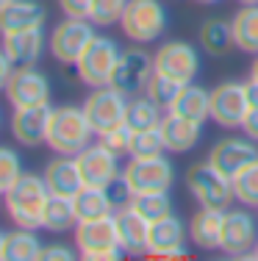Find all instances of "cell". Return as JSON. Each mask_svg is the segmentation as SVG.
I'll return each mask as SVG.
<instances>
[{"label": "cell", "instance_id": "6da1fadb", "mask_svg": "<svg viewBox=\"0 0 258 261\" xmlns=\"http://www.w3.org/2000/svg\"><path fill=\"white\" fill-rule=\"evenodd\" d=\"M50 200V189L45 184V175H28L22 178L6 192V211H9L11 222L17 228H31L39 231L45 225V208Z\"/></svg>", "mask_w": 258, "mask_h": 261}, {"label": "cell", "instance_id": "7a4b0ae2", "mask_svg": "<svg viewBox=\"0 0 258 261\" xmlns=\"http://www.w3.org/2000/svg\"><path fill=\"white\" fill-rule=\"evenodd\" d=\"M95 136L97 134L92 128L89 117H86L83 106L81 109L78 106H59V109H53L45 145L59 156H78L83 147L92 145Z\"/></svg>", "mask_w": 258, "mask_h": 261}, {"label": "cell", "instance_id": "3957f363", "mask_svg": "<svg viewBox=\"0 0 258 261\" xmlns=\"http://www.w3.org/2000/svg\"><path fill=\"white\" fill-rule=\"evenodd\" d=\"M75 245L81 258L86 261H120L122 245L120 231H117V217H95V220H81L75 225Z\"/></svg>", "mask_w": 258, "mask_h": 261}, {"label": "cell", "instance_id": "277c9868", "mask_svg": "<svg viewBox=\"0 0 258 261\" xmlns=\"http://www.w3.org/2000/svg\"><path fill=\"white\" fill-rule=\"evenodd\" d=\"M186 186L192 197L206 208H222L228 211L231 203L236 200L233 195V178H228L222 170L211 164V161H200L186 172Z\"/></svg>", "mask_w": 258, "mask_h": 261}, {"label": "cell", "instance_id": "5b68a950", "mask_svg": "<svg viewBox=\"0 0 258 261\" xmlns=\"http://www.w3.org/2000/svg\"><path fill=\"white\" fill-rule=\"evenodd\" d=\"M120 28L136 45L156 42L167 31V9L161 6V0H128Z\"/></svg>", "mask_w": 258, "mask_h": 261}, {"label": "cell", "instance_id": "8992f818", "mask_svg": "<svg viewBox=\"0 0 258 261\" xmlns=\"http://www.w3.org/2000/svg\"><path fill=\"white\" fill-rule=\"evenodd\" d=\"M122 189L125 195H139V192H169L175 184V167L169 159L153 156V159H131V164L122 167Z\"/></svg>", "mask_w": 258, "mask_h": 261}, {"label": "cell", "instance_id": "52a82bcc", "mask_svg": "<svg viewBox=\"0 0 258 261\" xmlns=\"http://www.w3.org/2000/svg\"><path fill=\"white\" fill-rule=\"evenodd\" d=\"M120 45L111 39V36H100L97 34L95 39L89 42V47L83 50V56L78 59L75 70L81 81L86 86H108V81H111V72L117 67V61H120Z\"/></svg>", "mask_w": 258, "mask_h": 261}, {"label": "cell", "instance_id": "ba28073f", "mask_svg": "<svg viewBox=\"0 0 258 261\" xmlns=\"http://www.w3.org/2000/svg\"><path fill=\"white\" fill-rule=\"evenodd\" d=\"M128 100H131V97L122 95L120 89H114L111 84L95 86V89H92V95L83 100V111H86V117H89V122H92V128H95L97 136L108 134L111 128L125 122Z\"/></svg>", "mask_w": 258, "mask_h": 261}, {"label": "cell", "instance_id": "9c48e42d", "mask_svg": "<svg viewBox=\"0 0 258 261\" xmlns=\"http://www.w3.org/2000/svg\"><path fill=\"white\" fill-rule=\"evenodd\" d=\"M95 22L92 20H75L67 17L53 28L50 36V53L56 56L61 64H78V59L83 56V50L89 47V42L95 39Z\"/></svg>", "mask_w": 258, "mask_h": 261}, {"label": "cell", "instance_id": "30bf717a", "mask_svg": "<svg viewBox=\"0 0 258 261\" xmlns=\"http://www.w3.org/2000/svg\"><path fill=\"white\" fill-rule=\"evenodd\" d=\"M153 64L158 72L175 78L178 84H192L200 75V53L194 45L181 39L164 42L156 53H153Z\"/></svg>", "mask_w": 258, "mask_h": 261}, {"label": "cell", "instance_id": "8fae6325", "mask_svg": "<svg viewBox=\"0 0 258 261\" xmlns=\"http://www.w3.org/2000/svg\"><path fill=\"white\" fill-rule=\"evenodd\" d=\"M258 242V220L244 208H228L222 222V245L219 250L233 258H253Z\"/></svg>", "mask_w": 258, "mask_h": 261}, {"label": "cell", "instance_id": "7c38bea8", "mask_svg": "<svg viewBox=\"0 0 258 261\" xmlns=\"http://www.w3.org/2000/svg\"><path fill=\"white\" fill-rule=\"evenodd\" d=\"M153 70H156V64H153L150 53H145L142 47H128V50L120 53V61H117L108 84H111L114 89H120L122 95H128V97L142 95L147 81H150V75H153Z\"/></svg>", "mask_w": 258, "mask_h": 261}, {"label": "cell", "instance_id": "4fadbf2b", "mask_svg": "<svg viewBox=\"0 0 258 261\" xmlns=\"http://www.w3.org/2000/svg\"><path fill=\"white\" fill-rule=\"evenodd\" d=\"M78 164H81V175L86 186H111L120 181V153L111 150L106 142H92L78 153Z\"/></svg>", "mask_w": 258, "mask_h": 261}, {"label": "cell", "instance_id": "5bb4252c", "mask_svg": "<svg viewBox=\"0 0 258 261\" xmlns=\"http://www.w3.org/2000/svg\"><path fill=\"white\" fill-rule=\"evenodd\" d=\"M250 111L247 89L239 81H222L211 89V120L219 128H242L244 117Z\"/></svg>", "mask_w": 258, "mask_h": 261}, {"label": "cell", "instance_id": "9a60e30c", "mask_svg": "<svg viewBox=\"0 0 258 261\" xmlns=\"http://www.w3.org/2000/svg\"><path fill=\"white\" fill-rule=\"evenodd\" d=\"M147 256L153 258H181L186 256V225L181 217L167 214L150 222L147 236Z\"/></svg>", "mask_w": 258, "mask_h": 261}, {"label": "cell", "instance_id": "2e32d148", "mask_svg": "<svg viewBox=\"0 0 258 261\" xmlns=\"http://www.w3.org/2000/svg\"><path fill=\"white\" fill-rule=\"evenodd\" d=\"M6 97H9V103L14 109L50 103V84H47L45 72H39L34 64L14 67L9 84H6Z\"/></svg>", "mask_w": 258, "mask_h": 261}, {"label": "cell", "instance_id": "e0dca14e", "mask_svg": "<svg viewBox=\"0 0 258 261\" xmlns=\"http://www.w3.org/2000/svg\"><path fill=\"white\" fill-rule=\"evenodd\" d=\"M53 106L39 103V106H20L11 114V136L20 145H45L47 142V128H50Z\"/></svg>", "mask_w": 258, "mask_h": 261}, {"label": "cell", "instance_id": "ac0fdd59", "mask_svg": "<svg viewBox=\"0 0 258 261\" xmlns=\"http://www.w3.org/2000/svg\"><path fill=\"white\" fill-rule=\"evenodd\" d=\"M255 159H258V145L250 136H228V139H219L211 147V153H208V161L217 170H222L228 178H236Z\"/></svg>", "mask_w": 258, "mask_h": 261}, {"label": "cell", "instance_id": "d6986e66", "mask_svg": "<svg viewBox=\"0 0 258 261\" xmlns=\"http://www.w3.org/2000/svg\"><path fill=\"white\" fill-rule=\"evenodd\" d=\"M117 231H120V245L131 256H142L147 253V236H150V220L142 217L131 203L117 206Z\"/></svg>", "mask_w": 258, "mask_h": 261}, {"label": "cell", "instance_id": "ffe728a7", "mask_svg": "<svg viewBox=\"0 0 258 261\" xmlns=\"http://www.w3.org/2000/svg\"><path fill=\"white\" fill-rule=\"evenodd\" d=\"M45 47H50V39L45 36L42 28H25L14 34H3V50L14 61V67L36 64L45 56Z\"/></svg>", "mask_w": 258, "mask_h": 261}, {"label": "cell", "instance_id": "44dd1931", "mask_svg": "<svg viewBox=\"0 0 258 261\" xmlns=\"http://www.w3.org/2000/svg\"><path fill=\"white\" fill-rule=\"evenodd\" d=\"M161 134H164V142H167L169 153H189L203 139V122L167 111L161 120Z\"/></svg>", "mask_w": 258, "mask_h": 261}, {"label": "cell", "instance_id": "7402d4cb", "mask_svg": "<svg viewBox=\"0 0 258 261\" xmlns=\"http://www.w3.org/2000/svg\"><path fill=\"white\" fill-rule=\"evenodd\" d=\"M45 184L50 189V195H64V197H75L83 189V175H81V164L75 156H59L45 167Z\"/></svg>", "mask_w": 258, "mask_h": 261}, {"label": "cell", "instance_id": "603a6c76", "mask_svg": "<svg viewBox=\"0 0 258 261\" xmlns=\"http://www.w3.org/2000/svg\"><path fill=\"white\" fill-rule=\"evenodd\" d=\"M222 222H225L222 208L200 206V211H194V217L189 220V236L200 250H219V245H222Z\"/></svg>", "mask_w": 258, "mask_h": 261}, {"label": "cell", "instance_id": "cb8c5ba5", "mask_svg": "<svg viewBox=\"0 0 258 261\" xmlns=\"http://www.w3.org/2000/svg\"><path fill=\"white\" fill-rule=\"evenodd\" d=\"M45 6L39 0H11L6 9H0V34H14L25 28L45 25Z\"/></svg>", "mask_w": 258, "mask_h": 261}, {"label": "cell", "instance_id": "d4e9b609", "mask_svg": "<svg viewBox=\"0 0 258 261\" xmlns=\"http://www.w3.org/2000/svg\"><path fill=\"white\" fill-rule=\"evenodd\" d=\"M167 111L189 117V120H197V122H206L208 117H211V92L197 86L194 81L192 84H183Z\"/></svg>", "mask_w": 258, "mask_h": 261}, {"label": "cell", "instance_id": "484cf974", "mask_svg": "<svg viewBox=\"0 0 258 261\" xmlns=\"http://www.w3.org/2000/svg\"><path fill=\"white\" fill-rule=\"evenodd\" d=\"M75 211H78V222L81 220H95V217H106V214H114L117 206L108 195V186H83L75 197Z\"/></svg>", "mask_w": 258, "mask_h": 261}, {"label": "cell", "instance_id": "4316f807", "mask_svg": "<svg viewBox=\"0 0 258 261\" xmlns=\"http://www.w3.org/2000/svg\"><path fill=\"white\" fill-rule=\"evenodd\" d=\"M236 50L258 56V6H242L231 20Z\"/></svg>", "mask_w": 258, "mask_h": 261}, {"label": "cell", "instance_id": "83f0119b", "mask_svg": "<svg viewBox=\"0 0 258 261\" xmlns=\"http://www.w3.org/2000/svg\"><path fill=\"white\" fill-rule=\"evenodd\" d=\"M200 47L208 56H214V59L225 56L231 47H236V42H233V25L225 20H217V17L206 20L200 25Z\"/></svg>", "mask_w": 258, "mask_h": 261}, {"label": "cell", "instance_id": "f1b7e54d", "mask_svg": "<svg viewBox=\"0 0 258 261\" xmlns=\"http://www.w3.org/2000/svg\"><path fill=\"white\" fill-rule=\"evenodd\" d=\"M75 225H78V211H75L72 197L50 195L47 208H45V225L42 228L53 233H67V231H75Z\"/></svg>", "mask_w": 258, "mask_h": 261}, {"label": "cell", "instance_id": "f546056e", "mask_svg": "<svg viewBox=\"0 0 258 261\" xmlns=\"http://www.w3.org/2000/svg\"><path fill=\"white\" fill-rule=\"evenodd\" d=\"M42 253V242L31 228H17L14 233L6 236L3 261H36Z\"/></svg>", "mask_w": 258, "mask_h": 261}, {"label": "cell", "instance_id": "4dcf8cb0", "mask_svg": "<svg viewBox=\"0 0 258 261\" xmlns=\"http://www.w3.org/2000/svg\"><path fill=\"white\" fill-rule=\"evenodd\" d=\"M164 120L161 114V106L156 100H150V97L145 95H133L131 100H128V114H125V122L131 125L133 130H145V128H158Z\"/></svg>", "mask_w": 258, "mask_h": 261}, {"label": "cell", "instance_id": "1f68e13d", "mask_svg": "<svg viewBox=\"0 0 258 261\" xmlns=\"http://www.w3.org/2000/svg\"><path fill=\"white\" fill-rule=\"evenodd\" d=\"M164 150H167V142H164L161 125H158V128L133 130L128 156L131 159H153V156H164Z\"/></svg>", "mask_w": 258, "mask_h": 261}, {"label": "cell", "instance_id": "d6a6232c", "mask_svg": "<svg viewBox=\"0 0 258 261\" xmlns=\"http://www.w3.org/2000/svg\"><path fill=\"white\" fill-rule=\"evenodd\" d=\"M128 203L147 220H161V217L172 214V200L169 192H139V195H128Z\"/></svg>", "mask_w": 258, "mask_h": 261}, {"label": "cell", "instance_id": "836d02e7", "mask_svg": "<svg viewBox=\"0 0 258 261\" xmlns=\"http://www.w3.org/2000/svg\"><path fill=\"white\" fill-rule=\"evenodd\" d=\"M233 195L244 208H258V159L233 178Z\"/></svg>", "mask_w": 258, "mask_h": 261}, {"label": "cell", "instance_id": "e575fe53", "mask_svg": "<svg viewBox=\"0 0 258 261\" xmlns=\"http://www.w3.org/2000/svg\"><path fill=\"white\" fill-rule=\"evenodd\" d=\"M181 86L183 84H178L175 78H169V75H164V72L153 70V75H150V81H147V86H145V95L150 97V100H156L164 111H167L172 106V100H175V95L181 92Z\"/></svg>", "mask_w": 258, "mask_h": 261}, {"label": "cell", "instance_id": "d590c367", "mask_svg": "<svg viewBox=\"0 0 258 261\" xmlns=\"http://www.w3.org/2000/svg\"><path fill=\"white\" fill-rule=\"evenodd\" d=\"M22 178V159L17 150L0 145V195L11 189L17 181Z\"/></svg>", "mask_w": 258, "mask_h": 261}, {"label": "cell", "instance_id": "8d00e7d4", "mask_svg": "<svg viewBox=\"0 0 258 261\" xmlns=\"http://www.w3.org/2000/svg\"><path fill=\"white\" fill-rule=\"evenodd\" d=\"M128 0H92V11L89 20L100 28H111L122 20V11H125Z\"/></svg>", "mask_w": 258, "mask_h": 261}, {"label": "cell", "instance_id": "74e56055", "mask_svg": "<svg viewBox=\"0 0 258 261\" xmlns=\"http://www.w3.org/2000/svg\"><path fill=\"white\" fill-rule=\"evenodd\" d=\"M103 142H106L111 150H117L122 156V153H128V147H131V139H133V128L128 125V122H122V125H117V128H111L108 134H103L100 136Z\"/></svg>", "mask_w": 258, "mask_h": 261}, {"label": "cell", "instance_id": "f35d334b", "mask_svg": "<svg viewBox=\"0 0 258 261\" xmlns=\"http://www.w3.org/2000/svg\"><path fill=\"white\" fill-rule=\"evenodd\" d=\"M64 17H75V20H89L92 0H59Z\"/></svg>", "mask_w": 258, "mask_h": 261}, {"label": "cell", "instance_id": "ab89813d", "mask_svg": "<svg viewBox=\"0 0 258 261\" xmlns=\"http://www.w3.org/2000/svg\"><path fill=\"white\" fill-rule=\"evenodd\" d=\"M72 258H75V253L67 245H42V253L36 261H72Z\"/></svg>", "mask_w": 258, "mask_h": 261}, {"label": "cell", "instance_id": "60d3db41", "mask_svg": "<svg viewBox=\"0 0 258 261\" xmlns=\"http://www.w3.org/2000/svg\"><path fill=\"white\" fill-rule=\"evenodd\" d=\"M11 72H14V61H11L9 53L0 47V92H6V84H9Z\"/></svg>", "mask_w": 258, "mask_h": 261}, {"label": "cell", "instance_id": "b9f144b4", "mask_svg": "<svg viewBox=\"0 0 258 261\" xmlns=\"http://www.w3.org/2000/svg\"><path fill=\"white\" fill-rule=\"evenodd\" d=\"M242 130H244V136H250L253 142H258V106L247 111V117H244V122H242Z\"/></svg>", "mask_w": 258, "mask_h": 261}, {"label": "cell", "instance_id": "7bdbcfd3", "mask_svg": "<svg viewBox=\"0 0 258 261\" xmlns=\"http://www.w3.org/2000/svg\"><path fill=\"white\" fill-rule=\"evenodd\" d=\"M244 89H247V100H250V109H255L258 106V81L250 78L247 84H244Z\"/></svg>", "mask_w": 258, "mask_h": 261}, {"label": "cell", "instance_id": "ee69618b", "mask_svg": "<svg viewBox=\"0 0 258 261\" xmlns=\"http://www.w3.org/2000/svg\"><path fill=\"white\" fill-rule=\"evenodd\" d=\"M250 78H255V81H258V56L253 59V67H250Z\"/></svg>", "mask_w": 258, "mask_h": 261}, {"label": "cell", "instance_id": "f6af8a7d", "mask_svg": "<svg viewBox=\"0 0 258 261\" xmlns=\"http://www.w3.org/2000/svg\"><path fill=\"white\" fill-rule=\"evenodd\" d=\"M3 245H6V233H0V261H3Z\"/></svg>", "mask_w": 258, "mask_h": 261}, {"label": "cell", "instance_id": "bcb514c9", "mask_svg": "<svg viewBox=\"0 0 258 261\" xmlns=\"http://www.w3.org/2000/svg\"><path fill=\"white\" fill-rule=\"evenodd\" d=\"M236 3H242V6H258V0H236Z\"/></svg>", "mask_w": 258, "mask_h": 261}, {"label": "cell", "instance_id": "7dc6e473", "mask_svg": "<svg viewBox=\"0 0 258 261\" xmlns=\"http://www.w3.org/2000/svg\"><path fill=\"white\" fill-rule=\"evenodd\" d=\"M197 3H203V6H214V3H219V0H197Z\"/></svg>", "mask_w": 258, "mask_h": 261}, {"label": "cell", "instance_id": "c3c4849f", "mask_svg": "<svg viewBox=\"0 0 258 261\" xmlns=\"http://www.w3.org/2000/svg\"><path fill=\"white\" fill-rule=\"evenodd\" d=\"M11 3V0H0V9H6V6H9Z\"/></svg>", "mask_w": 258, "mask_h": 261}, {"label": "cell", "instance_id": "681fc988", "mask_svg": "<svg viewBox=\"0 0 258 261\" xmlns=\"http://www.w3.org/2000/svg\"><path fill=\"white\" fill-rule=\"evenodd\" d=\"M253 258L258 261V242H255V250H253Z\"/></svg>", "mask_w": 258, "mask_h": 261}]
</instances>
